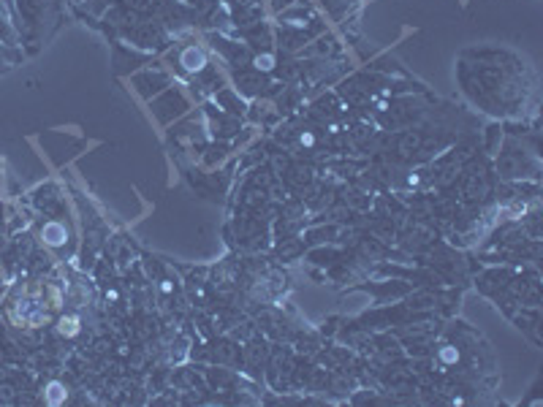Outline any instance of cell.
Wrapping results in <instances>:
<instances>
[{
    "label": "cell",
    "instance_id": "obj_1",
    "mask_svg": "<svg viewBox=\"0 0 543 407\" xmlns=\"http://www.w3.org/2000/svg\"><path fill=\"white\" fill-rule=\"evenodd\" d=\"M44 239L49 244H60L63 239H66V231H63L60 225L52 223V225H46V228H44Z\"/></svg>",
    "mask_w": 543,
    "mask_h": 407
},
{
    "label": "cell",
    "instance_id": "obj_2",
    "mask_svg": "<svg viewBox=\"0 0 543 407\" xmlns=\"http://www.w3.org/2000/svg\"><path fill=\"white\" fill-rule=\"evenodd\" d=\"M63 399H66L63 386H60V383H52V386H49V394H46V402H49V405H57V402H63Z\"/></svg>",
    "mask_w": 543,
    "mask_h": 407
},
{
    "label": "cell",
    "instance_id": "obj_3",
    "mask_svg": "<svg viewBox=\"0 0 543 407\" xmlns=\"http://www.w3.org/2000/svg\"><path fill=\"white\" fill-rule=\"evenodd\" d=\"M76 331H79V321H76V318H63V321H60V334L73 337Z\"/></svg>",
    "mask_w": 543,
    "mask_h": 407
},
{
    "label": "cell",
    "instance_id": "obj_4",
    "mask_svg": "<svg viewBox=\"0 0 543 407\" xmlns=\"http://www.w3.org/2000/svg\"><path fill=\"white\" fill-rule=\"evenodd\" d=\"M440 356L446 358V361H456V353H454V350H448V347H446V350L440 353Z\"/></svg>",
    "mask_w": 543,
    "mask_h": 407
}]
</instances>
